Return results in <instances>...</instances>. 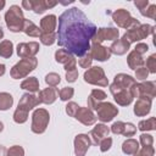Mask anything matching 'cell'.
Instances as JSON below:
<instances>
[{"mask_svg": "<svg viewBox=\"0 0 156 156\" xmlns=\"http://www.w3.org/2000/svg\"><path fill=\"white\" fill-rule=\"evenodd\" d=\"M5 5H6L5 0H0V10H2V9L5 7Z\"/></svg>", "mask_w": 156, "mask_h": 156, "instance_id": "11a10c76", "label": "cell"}, {"mask_svg": "<svg viewBox=\"0 0 156 156\" xmlns=\"http://www.w3.org/2000/svg\"><path fill=\"white\" fill-rule=\"evenodd\" d=\"M106 96H107V95H106V93H105L104 90H101V89H93V90L90 91V95L88 96V101H87L88 108L95 110L96 106L106 99Z\"/></svg>", "mask_w": 156, "mask_h": 156, "instance_id": "7402d4cb", "label": "cell"}, {"mask_svg": "<svg viewBox=\"0 0 156 156\" xmlns=\"http://www.w3.org/2000/svg\"><path fill=\"white\" fill-rule=\"evenodd\" d=\"M91 141L88 134H77L74 138V154L76 156H85Z\"/></svg>", "mask_w": 156, "mask_h": 156, "instance_id": "5bb4252c", "label": "cell"}, {"mask_svg": "<svg viewBox=\"0 0 156 156\" xmlns=\"http://www.w3.org/2000/svg\"><path fill=\"white\" fill-rule=\"evenodd\" d=\"M39 43L37 41H29V43H20L17 45V55L21 58H27V57H35V55L39 52Z\"/></svg>", "mask_w": 156, "mask_h": 156, "instance_id": "4fadbf2b", "label": "cell"}, {"mask_svg": "<svg viewBox=\"0 0 156 156\" xmlns=\"http://www.w3.org/2000/svg\"><path fill=\"white\" fill-rule=\"evenodd\" d=\"M22 32L26 33L28 37H33V38H37V37L40 35V28H39L37 24H34L32 21L27 20V18H26L24 22H23Z\"/></svg>", "mask_w": 156, "mask_h": 156, "instance_id": "83f0119b", "label": "cell"}, {"mask_svg": "<svg viewBox=\"0 0 156 156\" xmlns=\"http://www.w3.org/2000/svg\"><path fill=\"white\" fill-rule=\"evenodd\" d=\"M74 95V89L72 87H65L58 91V96L61 101H68L73 98Z\"/></svg>", "mask_w": 156, "mask_h": 156, "instance_id": "e575fe53", "label": "cell"}, {"mask_svg": "<svg viewBox=\"0 0 156 156\" xmlns=\"http://www.w3.org/2000/svg\"><path fill=\"white\" fill-rule=\"evenodd\" d=\"M99 146H100V151H101V152H106V151H108V150L111 149V146H112V138L106 136L105 139H102V140L100 141Z\"/></svg>", "mask_w": 156, "mask_h": 156, "instance_id": "7bdbcfd3", "label": "cell"}, {"mask_svg": "<svg viewBox=\"0 0 156 156\" xmlns=\"http://www.w3.org/2000/svg\"><path fill=\"white\" fill-rule=\"evenodd\" d=\"M112 20H113V22L119 28H124V29H129V28H133V27L140 24V22L136 18L132 17L130 13H129V11H127L124 9L116 10L112 13Z\"/></svg>", "mask_w": 156, "mask_h": 156, "instance_id": "ba28073f", "label": "cell"}, {"mask_svg": "<svg viewBox=\"0 0 156 156\" xmlns=\"http://www.w3.org/2000/svg\"><path fill=\"white\" fill-rule=\"evenodd\" d=\"M154 144V136L146 133H143L140 135L139 139V145H141V147H147V146H152Z\"/></svg>", "mask_w": 156, "mask_h": 156, "instance_id": "f35d334b", "label": "cell"}, {"mask_svg": "<svg viewBox=\"0 0 156 156\" xmlns=\"http://www.w3.org/2000/svg\"><path fill=\"white\" fill-rule=\"evenodd\" d=\"M132 95L133 98H149L154 99L156 96V84L155 82H143V83H135L134 87L132 88Z\"/></svg>", "mask_w": 156, "mask_h": 156, "instance_id": "9c48e42d", "label": "cell"}, {"mask_svg": "<svg viewBox=\"0 0 156 156\" xmlns=\"http://www.w3.org/2000/svg\"><path fill=\"white\" fill-rule=\"evenodd\" d=\"M57 98H58V90L55 87L45 88V89L40 90L38 94V99H39L40 104H45V105L54 104Z\"/></svg>", "mask_w": 156, "mask_h": 156, "instance_id": "ffe728a7", "label": "cell"}, {"mask_svg": "<svg viewBox=\"0 0 156 156\" xmlns=\"http://www.w3.org/2000/svg\"><path fill=\"white\" fill-rule=\"evenodd\" d=\"M127 63H128V67L130 69H136L141 66H144V58L141 55H139L138 52H135L134 50L130 51L127 56Z\"/></svg>", "mask_w": 156, "mask_h": 156, "instance_id": "484cf974", "label": "cell"}, {"mask_svg": "<svg viewBox=\"0 0 156 156\" xmlns=\"http://www.w3.org/2000/svg\"><path fill=\"white\" fill-rule=\"evenodd\" d=\"M27 119H28V112H26V111H23V110L17 107L16 111L13 112V121L16 123H18V124H22V123L27 122Z\"/></svg>", "mask_w": 156, "mask_h": 156, "instance_id": "d590c367", "label": "cell"}, {"mask_svg": "<svg viewBox=\"0 0 156 156\" xmlns=\"http://www.w3.org/2000/svg\"><path fill=\"white\" fill-rule=\"evenodd\" d=\"M22 7L24 10H32V2H30V0H23L22 1Z\"/></svg>", "mask_w": 156, "mask_h": 156, "instance_id": "f907efd6", "label": "cell"}, {"mask_svg": "<svg viewBox=\"0 0 156 156\" xmlns=\"http://www.w3.org/2000/svg\"><path fill=\"white\" fill-rule=\"evenodd\" d=\"M135 133H136V127L133 123H130V122L124 123V129H123L122 135H124V136H133Z\"/></svg>", "mask_w": 156, "mask_h": 156, "instance_id": "b9f144b4", "label": "cell"}, {"mask_svg": "<svg viewBox=\"0 0 156 156\" xmlns=\"http://www.w3.org/2000/svg\"><path fill=\"white\" fill-rule=\"evenodd\" d=\"M50 122V113L45 108H37L32 115V126L30 129L35 134H43Z\"/></svg>", "mask_w": 156, "mask_h": 156, "instance_id": "5b68a950", "label": "cell"}, {"mask_svg": "<svg viewBox=\"0 0 156 156\" xmlns=\"http://www.w3.org/2000/svg\"><path fill=\"white\" fill-rule=\"evenodd\" d=\"M134 156H147V155H146L143 150H140V149H139V151H138V152H135V154H134Z\"/></svg>", "mask_w": 156, "mask_h": 156, "instance_id": "db71d44e", "label": "cell"}, {"mask_svg": "<svg viewBox=\"0 0 156 156\" xmlns=\"http://www.w3.org/2000/svg\"><path fill=\"white\" fill-rule=\"evenodd\" d=\"M4 130V124H2V122H0V133Z\"/></svg>", "mask_w": 156, "mask_h": 156, "instance_id": "6f0895ef", "label": "cell"}, {"mask_svg": "<svg viewBox=\"0 0 156 156\" xmlns=\"http://www.w3.org/2000/svg\"><path fill=\"white\" fill-rule=\"evenodd\" d=\"M38 105H40V101L38 99V96L34 95V94H32V93H26L20 99L17 107L21 108V110H23V111H26V112H29L30 110H33Z\"/></svg>", "mask_w": 156, "mask_h": 156, "instance_id": "e0dca14e", "label": "cell"}, {"mask_svg": "<svg viewBox=\"0 0 156 156\" xmlns=\"http://www.w3.org/2000/svg\"><path fill=\"white\" fill-rule=\"evenodd\" d=\"M5 71H6V67L4 63H0V77H2L5 74Z\"/></svg>", "mask_w": 156, "mask_h": 156, "instance_id": "f5cc1de1", "label": "cell"}, {"mask_svg": "<svg viewBox=\"0 0 156 156\" xmlns=\"http://www.w3.org/2000/svg\"><path fill=\"white\" fill-rule=\"evenodd\" d=\"M140 13L143 16H145V17H149L151 20H155L156 18V5L155 4H149V6L145 10L140 11Z\"/></svg>", "mask_w": 156, "mask_h": 156, "instance_id": "ab89813d", "label": "cell"}, {"mask_svg": "<svg viewBox=\"0 0 156 156\" xmlns=\"http://www.w3.org/2000/svg\"><path fill=\"white\" fill-rule=\"evenodd\" d=\"M60 82H61V77H60V74H57L55 72H50L45 76V83L49 87H56L60 84Z\"/></svg>", "mask_w": 156, "mask_h": 156, "instance_id": "836d02e7", "label": "cell"}, {"mask_svg": "<svg viewBox=\"0 0 156 156\" xmlns=\"http://www.w3.org/2000/svg\"><path fill=\"white\" fill-rule=\"evenodd\" d=\"M13 54V44L11 40H2L0 41V57L10 58Z\"/></svg>", "mask_w": 156, "mask_h": 156, "instance_id": "f546056e", "label": "cell"}, {"mask_svg": "<svg viewBox=\"0 0 156 156\" xmlns=\"http://www.w3.org/2000/svg\"><path fill=\"white\" fill-rule=\"evenodd\" d=\"M138 129L141 132H147V130H155L156 129V118L150 117L147 119L140 121L138 123Z\"/></svg>", "mask_w": 156, "mask_h": 156, "instance_id": "1f68e13d", "label": "cell"}, {"mask_svg": "<svg viewBox=\"0 0 156 156\" xmlns=\"http://www.w3.org/2000/svg\"><path fill=\"white\" fill-rule=\"evenodd\" d=\"M83 78H84V82L88 84L99 85V87L108 85V79L105 74V71L102 69V67H99V66H93V67L88 68L84 72Z\"/></svg>", "mask_w": 156, "mask_h": 156, "instance_id": "8992f818", "label": "cell"}, {"mask_svg": "<svg viewBox=\"0 0 156 156\" xmlns=\"http://www.w3.org/2000/svg\"><path fill=\"white\" fill-rule=\"evenodd\" d=\"M74 118L77 121H79L80 123H83L84 126H93L96 122V116L94 115L93 110H90L88 107H80L79 106L77 113L74 115Z\"/></svg>", "mask_w": 156, "mask_h": 156, "instance_id": "d6986e66", "label": "cell"}, {"mask_svg": "<svg viewBox=\"0 0 156 156\" xmlns=\"http://www.w3.org/2000/svg\"><path fill=\"white\" fill-rule=\"evenodd\" d=\"M149 76V71L145 68V66H141L135 69V78L138 80H145Z\"/></svg>", "mask_w": 156, "mask_h": 156, "instance_id": "ee69618b", "label": "cell"}, {"mask_svg": "<svg viewBox=\"0 0 156 156\" xmlns=\"http://www.w3.org/2000/svg\"><path fill=\"white\" fill-rule=\"evenodd\" d=\"M96 29V26L88 20L82 10L71 7L58 17L56 40L65 50L80 57L89 51L90 41Z\"/></svg>", "mask_w": 156, "mask_h": 156, "instance_id": "6da1fadb", "label": "cell"}, {"mask_svg": "<svg viewBox=\"0 0 156 156\" xmlns=\"http://www.w3.org/2000/svg\"><path fill=\"white\" fill-rule=\"evenodd\" d=\"M38 66L37 57H27L20 60L10 71V76L13 79H21L27 77L30 72H33Z\"/></svg>", "mask_w": 156, "mask_h": 156, "instance_id": "3957f363", "label": "cell"}, {"mask_svg": "<svg viewBox=\"0 0 156 156\" xmlns=\"http://www.w3.org/2000/svg\"><path fill=\"white\" fill-rule=\"evenodd\" d=\"M32 2V11L35 13H44L48 9H51L57 5V1H51V0H30Z\"/></svg>", "mask_w": 156, "mask_h": 156, "instance_id": "cb8c5ba5", "label": "cell"}, {"mask_svg": "<svg viewBox=\"0 0 156 156\" xmlns=\"http://www.w3.org/2000/svg\"><path fill=\"white\" fill-rule=\"evenodd\" d=\"M24 20L26 18L23 16V11L17 5L10 6V9L5 13V23H6L7 28L13 33L22 32Z\"/></svg>", "mask_w": 156, "mask_h": 156, "instance_id": "7a4b0ae2", "label": "cell"}, {"mask_svg": "<svg viewBox=\"0 0 156 156\" xmlns=\"http://www.w3.org/2000/svg\"><path fill=\"white\" fill-rule=\"evenodd\" d=\"M13 105V98L10 93L2 91L0 93V111H6L11 108Z\"/></svg>", "mask_w": 156, "mask_h": 156, "instance_id": "4dcf8cb0", "label": "cell"}, {"mask_svg": "<svg viewBox=\"0 0 156 156\" xmlns=\"http://www.w3.org/2000/svg\"><path fill=\"white\" fill-rule=\"evenodd\" d=\"M57 26V17L55 15H46L40 20V33H52Z\"/></svg>", "mask_w": 156, "mask_h": 156, "instance_id": "44dd1931", "label": "cell"}, {"mask_svg": "<svg viewBox=\"0 0 156 156\" xmlns=\"http://www.w3.org/2000/svg\"><path fill=\"white\" fill-rule=\"evenodd\" d=\"M91 62H93V57H91L89 51L78 58V65L82 68H90L91 67Z\"/></svg>", "mask_w": 156, "mask_h": 156, "instance_id": "74e56055", "label": "cell"}, {"mask_svg": "<svg viewBox=\"0 0 156 156\" xmlns=\"http://www.w3.org/2000/svg\"><path fill=\"white\" fill-rule=\"evenodd\" d=\"M147 50H149V46H147V44H145V43H138V44L135 45V48H134V51L138 52V54L141 55V56H143L144 54H146Z\"/></svg>", "mask_w": 156, "mask_h": 156, "instance_id": "7dc6e473", "label": "cell"}, {"mask_svg": "<svg viewBox=\"0 0 156 156\" xmlns=\"http://www.w3.org/2000/svg\"><path fill=\"white\" fill-rule=\"evenodd\" d=\"M55 60H56V62L63 65V68L66 69V72L67 71L77 69V60L74 58V56L71 52H68L65 49L56 50V52H55Z\"/></svg>", "mask_w": 156, "mask_h": 156, "instance_id": "7c38bea8", "label": "cell"}, {"mask_svg": "<svg viewBox=\"0 0 156 156\" xmlns=\"http://www.w3.org/2000/svg\"><path fill=\"white\" fill-rule=\"evenodd\" d=\"M78 108H79V105H78V104H76V102H73V101H69V102L66 105V113H67L68 116H71V117H74V115L77 113Z\"/></svg>", "mask_w": 156, "mask_h": 156, "instance_id": "f6af8a7d", "label": "cell"}, {"mask_svg": "<svg viewBox=\"0 0 156 156\" xmlns=\"http://www.w3.org/2000/svg\"><path fill=\"white\" fill-rule=\"evenodd\" d=\"M135 83H136V80L132 76L126 74V73H118L115 76L113 83L110 85V91L112 95H115L116 93H118L121 90L132 91V88L134 87Z\"/></svg>", "mask_w": 156, "mask_h": 156, "instance_id": "52a82bcc", "label": "cell"}, {"mask_svg": "<svg viewBox=\"0 0 156 156\" xmlns=\"http://www.w3.org/2000/svg\"><path fill=\"white\" fill-rule=\"evenodd\" d=\"M139 149H140L139 141L135 140V139H132V138L126 139L122 144V151L126 155H134L135 152L139 151Z\"/></svg>", "mask_w": 156, "mask_h": 156, "instance_id": "4316f807", "label": "cell"}, {"mask_svg": "<svg viewBox=\"0 0 156 156\" xmlns=\"http://www.w3.org/2000/svg\"><path fill=\"white\" fill-rule=\"evenodd\" d=\"M6 156H24V149L20 145H13L10 149H7Z\"/></svg>", "mask_w": 156, "mask_h": 156, "instance_id": "60d3db41", "label": "cell"}, {"mask_svg": "<svg viewBox=\"0 0 156 156\" xmlns=\"http://www.w3.org/2000/svg\"><path fill=\"white\" fill-rule=\"evenodd\" d=\"M21 89L28 90L29 93L34 94V93L39 91V80L37 79V77H29V78H26V79L21 83Z\"/></svg>", "mask_w": 156, "mask_h": 156, "instance_id": "f1b7e54d", "label": "cell"}, {"mask_svg": "<svg viewBox=\"0 0 156 156\" xmlns=\"http://www.w3.org/2000/svg\"><path fill=\"white\" fill-rule=\"evenodd\" d=\"M108 133H110V128H108L105 123H99V124H96V126L89 132L88 135H89V138H90L91 144L99 145L102 139H105L106 136H108Z\"/></svg>", "mask_w": 156, "mask_h": 156, "instance_id": "9a60e30c", "label": "cell"}, {"mask_svg": "<svg viewBox=\"0 0 156 156\" xmlns=\"http://www.w3.org/2000/svg\"><path fill=\"white\" fill-rule=\"evenodd\" d=\"M123 129H124V122H121V121H117V122H115L112 126H111V132L113 133V134H122L123 133Z\"/></svg>", "mask_w": 156, "mask_h": 156, "instance_id": "bcb514c9", "label": "cell"}, {"mask_svg": "<svg viewBox=\"0 0 156 156\" xmlns=\"http://www.w3.org/2000/svg\"><path fill=\"white\" fill-rule=\"evenodd\" d=\"M154 30H155V27L154 26H150V24H139V26H135L133 28H129L127 29V32L124 33V35L122 37L123 39H126L129 44L132 43H136V41H140L141 39H145L146 37L154 34Z\"/></svg>", "mask_w": 156, "mask_h": 156, "instance_id": "277c9868", "label": "cell"}, {"mask_svg": "<svg viewBox=\"0 0 156 156\" xmlns=\"http://www.w3.org/2000/svg\"><path fill=\"white\" fill-rule=\"evenodd\" d=\"M7 155V149L4 145H0V156H6Z\"/></svg>", "mask_w": 156, "mask_h": 156, "instance_id": "816d5d0a", "label": "cell"}, {"mask_svg": "<svg viewBox=\"0 0 156 156\" xmlns=\"http://www.w3.org/2000/svg\"><path fill=\"white\" fill-rule=\"evenodd\" d=\"M2 37H4V30H2V28L0 27V40L2 39Z\"/></svg>", "mask_w": 156, "mask_h": 156, "instance_id": "9f6ffc18", "label": "cell"}, {"mask_svg": "<svg viewBox=\"0 0 156 156\" xmlns=\"http://www.w3.org/2000/svg\"><path fill=\"white\" fill-rule=\"evenodd\" d=\"M134 5L139 9V11H143L149 6V0H135Z\"/></svg>", "mask_w": 156, "mask_h": 156, "instance_id": "681fc988", "label": "cell"}, {"mask_svg": "<svg viewBox=\"0 0 156 156\" xmlns=\"http://www.w3.org/2000/svg\"><path fill=\"white\" fill-rule=\"evenodd\" d=\"M151 105H152V100L151 99H149V98H139V99H136V101L134 104L133 112L138 117H144L147 113H150Z\"/></svg>", "mask_w": 156, "mask_h": 156, "instance_id": "ac0fdd59", "label": "cell"}, {"mask_svg": "<svg viewBox=\"0 0 156 156\" xmlns=\"http://www.w3.org/2000/svg\"><path fill=\"white\" fill-rule=\"evenodd\" d=\"M119 37V30L117 28H113V27H101V28H98L94 37L91 38V41L90 44H101L102 41L105 40H111V41H115L117 40Z\"/></svg>", "mask_w": 156, "mask_h": 156, "instance_id": "8fae6325", "label": "cell"}, {"mask_svg": "<svg viewBox=\"0 0 156 156\" xmlns=\"http://www.w3.org/2000/svg\"><path fill=\"white\" fill-rule=\"evenodd\" d=\"M144 66L149 71V73H156V54L150 55L146 61H144Z\"/></svg>", "mask_w": 156, "mask_h": 156, "instance_id": "8d00e7d4", "label": "cell"}, {"mask_svg": "<svg viewBox=\"0 0 156 156\" xmlns=\"http://www.w3.org/2000/svg\"><path fill=\"white\" fill-rule=\"evenodd\" d=\"M78 78V71L77 69H73V71H67L66 72V80L68 83H73L76 82Z\"/></svg>", "mask_w": 156, "mask_h": 156, "instance_id": "c3c4849f", "label": "cell"}, {"mask_svg": "<svg viewBox=\"0 0 156 156\" xmlns=\"http://www.w3.org/2000/svg\"><path fill=\"white\" fill-rule=\"evenodd\" d=\"M89 52H90L93 60H96V61H100V62L107 61L112 55L111 51H110V48L104 46L101 44H90Z\"/></svg>", "mask_w": 156, "mask_h": 156, "instance_id": "2e32d148", "label": "cell"}, {"mask_svg": "<svg viewBox=\"0 0 156 156\" xmlns=\"http://www.w3.org/2000/svg\"><path fill=\"white\" fill-rule=\"evenodd\" d=\"M39 39H40L41 44H44L46 46H50L56 41V33L55 32H52V33H40Z\"/></svg>", "mask_w": 156, "mask_h": 156, "instance_id": "d6a6232c", "label": "cell"}, {"mask_svg": "<svg viewBox=\"0 0 156 156\" xmlns=\"http://www.w3.org/2000/svg\"><path fill=\"white\" fill-rule=\"evenodd\" d=\"M96 118L99 121H101L102 123H107V122H111L117 115H118V107H116L111 102H106V101H102L100 102L96 108Z\"/></svg>", "mask_w": 156, "mask_h": 156, "instance_id": "30bf717a", "label": "cell"}, {"mask_svg": "<svg viewBox=\"0 0 156 156\" xmlns=\"http://www.w3.org/2000/svg\"><path fill=\"white\" fill-rule=\"evenodd\" d=\"M108 48H110L111 54H115V55L121 56V55H124V54H126V52L129 50L130 44H129V43H128L126 39L121 38V39H117V40L112 41L111 46H108Z\"/></svg>", "mask_w": 156, "mask_h": 156, "instance_id": "603a6c76", "label": "cell"}, {"mask_svg": "<svg viewBox=\"0 0 156 156\" xmlns=\"http://www.w3.org/2000/svg\"><path fill=\"white\" fill-rule=\"evenodd\" d=\"M113 99L119 105V106H128L133 102V95H132V91H128V90H121L118 93H116L113 95Z\"/></svg>", "mask_w": 156, "mask_h": 156, "instance_id": "d4e9b609", "label": "cell"}]
</instances>
